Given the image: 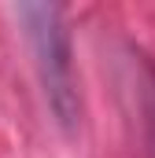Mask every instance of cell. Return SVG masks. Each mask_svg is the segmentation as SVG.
<instances>
[{"label":"cell","mask_w":155,"mask_h":158,"mask_svg":"<svg viewBox=\"0 0 155 158\" xmlns=\"http://www.w3.org/2000/svg\"><path fill=\"white\" fill-rule=\"evenodd\" d=\"M22 19L30 22V37L37 48V63L44 85H48V99L55 107L59 121L74 118V81H70V40L59 22V7H22Z\"/></svg>","instance_id":"cell-1"},{"label":"cell","mask_w":155,"mask_h":158,"mask_svg":"<svg viewBox=\"0 0 155 158\" xmlns=\"http://www.w3.org/2000/svg\"><path fill=\"white\" fill-rule=\"evenodd\" d=\"M152 129H155V110H152ZM152 143H155V136H152Z\"/></svg>","instance_id":"cell-2"}]
</instances>
